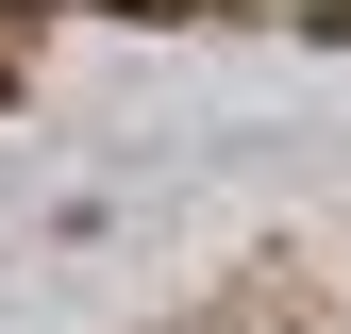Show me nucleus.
Instances as JSON below:
<instances>
[{"label":"nucleus","instance_id":"f03ea898","mask_svg":"<svg viewBox=\"0 0 351 334\" xmlns=\"http://www.w3.org/2000/svg\"><path fill=\"white\" fill-rule=\"evenodd\" d=\"M0 84H17V67H0Z\"/></svg>","mask_w":351,"mask_h":334},{"label":"nucleus","instance_id":"f257e3e1","mask_svg":"<svg viewBox=\"0 0 351 334\" xmlns=\"http://www.w3.org/2000/svg\"><path fill=\"white\" fill-rule=\"evenodd\" d=\"M101 17H201V0H101Z\"/></svg>","mask_w":351,"mask_h":334}]
</instances>
